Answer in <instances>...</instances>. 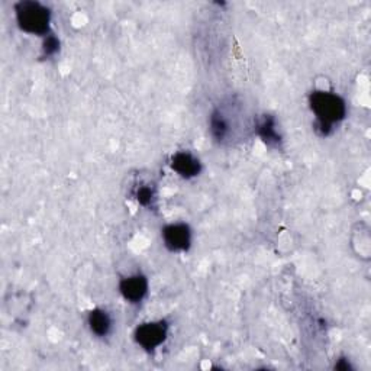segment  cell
<instances>
[{
    "label": "cell",
    "instance_id": "8992f818",
    "mask_svg": "<svg viewBox=\"0 0 371 371\" xmlns=\"http://www.w3.org/2000/svg\"><path fill=\"white\" fill-rule=\"evenodd\" d=\"M172 167L179 176L184 177V179L196 177V176H199V173L201 170L200 161L189 153H183V151L181 153H177L173 156Z\"/></svg>",
    "mask_w": 371,
    "mask_h": 371
},
{
    "label": "cell",
    "instance_id": "52a82bcc",
    "mask_svg": "<svg viewBox=\"0 0 371 371\" xmlns=\"http://www.w3.org/2000/svg\"><path fill=\"white\" fill-rule=\"evenodd\" d=\"M209 129L215 141L222 142L228 138L231 132V122L222 110H215L211 116Z\"/></svg>",
    "mask_w": 371,
    "mask_h": 371
},
{
    "label": "cell",
    "instance_id": "6da1fadb",
    "mask_svg": "<svg viewBox=\"0 0 371 371\" xmlns=\"http://www.w3.org/2000/svg\"><path fill=\"white\" fill-rule=\"evenodd\" d=\"M309 104L316 116V129L322 135H329L333 124L341 122L347 115L344 100L331 92H313Z\"/></svg>",
    "mask_w": 371,
    "mask_h": 371
},
{
    "label": "cell",
    "instance_id": "7a4b0ae2",
    "mask_svg": "<svg viewBox=\"0 0 371 371\" xmlns=\"http://www.w3.org/2000/svg\"><path fill=\"white\" fill-rule=\"evenodd\" d=\"M16 21L22 31L32 33V35H44L49 33V22H51V12L40 2H24L16 3Z\"/></svg>",
    "mask_w": 371,
    "mask_h": 371
},
{
    "label": "cell",
    "instance_id": "ba28073f",
    "mask_svg": "<svg viewBox=\"0 0 371 371\" xmlns=\"http://www.w3.org/2000/svg\"><path fill=\"white\" fill-rule=\"evenodd\" d=\"M89 327L97 336H106L112 329V318L104 309H94L89 313Z\"/></svg>",
    "mask_w": 371,
    "mask_h": 371
},
{
    "label": "cell",
    "instance_id": "5b68a950",
    "mask_svg": "<svg viewBox=\"0 0 371 371\" xmlns=\"http://www.w3.org/2000/svg\"><path fill=\"white\" fill-rule=\"evenodd\" d=\"M119 290L125 300L140 303L148 293V280L142 274L129 276L121 281Z\"/></svg>",
    "mask_w": 371,
    "mask_h": 371
},
{
    "label": "cell",
    "instance_id": "3957f363",
    "mask_svg": "<svg viewBox=\"0 0 371 371\" xmlns=\"http://www.w3.org/2000/svg\"><path fill=\"white\" fill-rule=\"evenodd\" d=\"M167 338V325L163 320L160 322L142 324L135 331V341L144 349L151 351L158 348Z\"/></svg>",
    "mask_w": 371,
    "mask_h": 371
},
{
    "label": "cell",
    "instance_id": "277c9868",
    "mask_svg": "<svg viewBox=\"0 0 371 371\" xmlns=\"http://www.w3.org/2000/svg\"><path fill=\"white\" fill-rule=\"evenodd\" d=\"M163 240L170 251H186L192 244L190 228L184 224H173L163 229Z\"/></svg>",
    "mask_w": 371,
    "mask_h": 371
},
{
    "label": "cell",
    "instance_id": "8fae6325",
    "mask_svg": "<svg viewBox=\"0 0 371 371\" xmlns=\"http://www.w3.org/2000/svg\"><path fill=\"white\" fill-rule=\"evenodd\" d=\"M60 49V41L56 35H53V33H48V35L45 37V41L42 44V51H44V56L49 57V56H54L57 51Z\"/></svg>",
    "mask_w": 371,
    "mask_h": 371
},
{
    "label": "cell",
    "instance_id": "30bf717a",
    "mask_svg": "<svg viewBox=\"0 0 371 371\" xmlns=\"http://www.w3.org/2000/svg\"><path fill=\"white\" fill-rule=\"evenodd\" d=\"M135 197H137L140 205L151 206L153 205V201L156 200V192L153 188H151V186L144 184L137 189V192H135Z\"/></svg>",
    "mask_w": 371,
    "mask_h": 371
},
{
    "label": "cell",
    "instance_id": "9c48e42d",
    "mask_svg": "<svg viewBox=\"0 0 371 371\" xmlns=\"http://www.w3.org/2000/svg\"><path fill=\"white\" fill-rule=\"evenodd\" d=\"M257 132L260 135V138L267 145H279V142L281 141V137L277 131L276 119L270 115H265L264 119L257 125Z\"/></svg>",
    "mask_w": 371,
    "mask_h": 371
}]
</instances>
